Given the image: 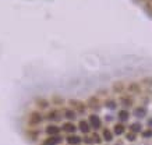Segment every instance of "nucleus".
Listing matches in <instances>:
<instances>
[{"instance_id": "nucleus-14", "label": "nucleus", "mask_w": 152, "mask_h": 145, "mask_svg": "<svg viewBox=\"0 0 152 145\" xmlns=\"http://www.w3.org/2000/svg\"><path fill=\"white\" fill-rule=\"evenodd\" d=\"M124 131H126V127L123 126L121 123H119V124H114L113 134H116V135H121V134H124Z\"/></svg>"}, {"instance_id": "nucleus-24", "label": "nucleus", "mask_w": 152, "mask_h": 145, "mask_svg": "<svg viewBox=\"0 0 152 145\" xmlns=\"http://www.w3.org/2000/svg\"><path fill=\"white\" fill-rule=\"evenodd\" d=\"M83 141H84V142H85V144H88V145L94 144V139H92V137H84V138H83Z\"/></svg>"}, {"instance_id": "nucleus-18", "label": "nucleus", "mask_w": 152, "mask_h": 145, "mask_svg": "<svg viewBox=\"0 0 152 145\" xmlns=\"http://www.w3.org/2000/svg\"><path fill=\"white\" fill-rule=\"evenodd\" d=\"M35 102H36V105H38L39 107H42V109L49 107V101H46V99H43V98H38Z\"/></svg>"}, {"instance_id": "nucleus-7", "label": "nucleus", "mask_w": 152, "mask_h": 145, "mask_svg": "<svg viewBox=\"0 0 152 145\" xmlns=\"http://www.w3.org/2000/svg\"><path fill=\"white\" fill-rule=\"evenodd\" d=\"M63 117L64 119H67V120H74L77 119V112L74 110V109H64V112H63Z\"/></svg>"}, {"instance_id": "nucleus-19", "label": "nucleus", "mask_w": 152, "mask_h": 145, "mask_svg": "<svg viewBox=\"0 0 152 145\" xmlns=\"http://www.w3.org/2000/svg\"><path fill=\"white\" fill-rule=\"evenodd\" d=\"M105 106L108 107V109H116V106H117V102L114 101V99H106L105 101Z\"/></svg>"}, {"instance_id": "nucleus-17", "label": "nucleus", "mask_w": 152, "mask_h": 145, "mask_svg": "<svg viewBox=\"0 0 152 145\" xmlns=\"http://www.w3.org/2000/svg\"><path fill=\"white\" fill-rule=\"evenodd\" d=\"M130 131L135 132V134H137V132H141L142 131V126H141V123H138V121H137V123H133V124L130 126Z\"/></svg>"}, {"instance_id": "nucleus-4", "label": "nucleus", "mask_w": 152, "mask_h": 145, "mask_svg": "<svg viewBox=\"0 0 152 145\" xmlns=\"http://www.w3.org/2000/svg\"><path fill=\"white\" fill-rule=\"evenodd\" d=\"M62 141H63V138H62L59 134H57V135H49V137L42 142V145H59Z\"/></svg>"}, {"instance_id": "nucleus-23", "label": "nucleus", "mask_w": 152, "mask_h": 145, "mask_svg": "<svg viewBox=\"0 0 152 145\" xmlns=\"http://www.w3.org/2000/svg\"><path fill=\"white\" fill-rule=\"evenodd\" d=\"M92 139H94V144H101L102 142V137L99 134H96V132L92 134Z\"/></svg>"}, {"instance_id": "nucleus-25", "label": "nucleus", "mask_w": 152, "mask_h": 145, "mask_svg": "<svg viewBox=\"0 0 152 145\" xmlns=\"http://www.w3.org/2000/svg\"><path fill=\"white\" fill-rule=\"evenodd\" d=\"M53 102H55V103H63V99H60V98H56V96H55V98H53Z\"/></svg>"}, {"instance_id": "nucleus-22", "label": "nucleus", "mask_w": 152, "mask_h": 145, "mask_svg": "<svg viewBox=\"0 0 152 145\" xmlns=\"http://www.w3.org/2000/svg\"><path fill=\"white\" fill-rule=\"evenodd\" d=\"M135 138H137V135H135V132L130 131L126 134V139H128L130 142H133V141H135Z\"/></svg>"}, {"instance_id": "nucleus-13", "label": "nucleus", "mask_w": 152, "mask_h": 145, "mask_svg": "<svg viewBox=\"0 0 152 145\" xmlns=\"http://www.w3.org/2000/svg\"><path fill=\"white\" fill-rule=\"evenodd\" d=\"M46 119L48 120H60L62 119V116H60V112H59L57 109H55V110H50V112L48 113Z\"/></svg>"}, {"instance_id": "nucleus-2", "label": "nucleus", "mask_w": 152, "mask_h": 145, "mask_svg": "<svg viewBox=\"0 0 152 145\" xmlns=\"http://www.w3.org/2000/svg\"><path fill=\"white\" fill-rule=\"evenodd\" d=\"M69 103L73 107H74V109H76L78 113H81V114H84V113H85V110H87V105H84L81 101H77V99H70Z\"/></svg>"}, {"instance_id": "nucleus-20", "label": "nucleus", "mask_w": 152, "mask_h": 145, "mask_svg": "<svg viewBox=\"0 0 152 145\" xmlns=\"http://www.w3.org/2000/svg\"><path fill=\"white\" fill-rule=\"evenodd\" d=\"M141 137L144 139H148V138H152V127L151 128H146L144 131H141Z\"/></svg>"}, {"instance_id": "nucleus-21", "label": "nucleus", "mask_w": 152, "mask_h": 145, "mask_svg": "<svg viewBox=\"0 0 152 145\" xmlns=\"http://www.w3.org/2000/svg\"><path fill=\"white\" fill-rule=\"evenodd\" d=\"M123 89H124V87L121 85L120 82H116V84L113 85V91H114V92H117V94H121V92H123Z\"/></svg>"}, {"instance_id": "nucleus-10", "label": "nucleus", "mask_w": 152, "mask_h": 145, "mask_svg": "<svg viewBox=\"0 0 152 145\" xmlns=\"http://www.w3.org/2000/svg\"><path fill=\"white\" fill-rule=\"evenodd\" d=\"M102 138L105 139L106 142H112V141H113V131L109 130V128H103V131H102Z\"/></svg>"}, {"instance_id": "nucleus-6", "label": "nucleus", "mask_w": 152, "mask_h": 145, "mask_svg": "<svg viewBox=\"0 0 152 145\" xmlns=\"http://www.w3.org/2000/svg\"><path fill=\"white\" fill-rule=\"evenodd\" d=\"M45 131H46L48 135H57V134H60L62 128L59 126H56V124H50V126H48L45 128Z\"/></svg>"}, {"instance_id": "nucleus-16", "label": "nucleus", "mask_w": 152, "mask_h": 145, "mask_svg": "<svg viewBox=\"0 0 152 145\" xmlns=\"http://www.w3.org/2000/svg\"><path fill=\"white\" fill-rule=\"evenodd\" d=\"M119 119H120V121H127L130 119V112L127 109H121L119 112Z\"/></svg>"}, {"instance_id": "nucleus-26", "label": "nucleus", "mask_w": 152, "mask_h": 145, "mask_svg": "<svg viewBox=\"0 0 152 145\" xmlns=\"http://www.w3.org/2000/svg\"><path fill=\"white\" fill-rule=\"evenodd\" d=\"M148 124H149V127H152V119H149V121H148Z\"/></svg>"}, {"instance_id": "nucleus-15", "label": "nucleus", "mask_w": 152, "mask_h": 145, "mask_svg": "<svg viewBox=\"0 0 152 145\" xmlns=\"http://www.w3.org/2000/svg\"><path fill=\"white\" fill-rule=\"evenodd\" d=\"M120 103L124 106V109L126 107H130V106H133V99L131 98H127V96H120Z\"/></svg>"}, {"instance_id": "nucleus-5", "label": "nucleus", "mask_w": 152, "mask_h": 145, "mask_svg": "<svg viewBox=\"0 0 152 145\" xmlns=\"http://www.w3.org/2000/svg\"><path fill=\"white\" fill-rule=\"evenodd\" d=\"M66 142L70 145H80L83 142V138L78 137V135H74V134H70V135H67V138H66Z\"/></svg>"}, {"instance_id": "nucleus-8", "label": "nucleus", "mask_w": 152, "mask_h": 145, "mask_svg": "<svg viewBox=\"0 0 152 145\" xmlns=\"http://www.w3.org/2000/svg\"><path fill=\"white\" fill-rule=\"evenodd\" d=\"M78 130L83 132V134H88L89 130H91V126H89L88 121H85V120H81V121L78 123Z\"/></svg>"}, {"instance_id": "nucleus-3", "label": "nucleus", "mask_w": 152, "mask_h": 145, "mask_svg": "<svg viewBox=\"0 0 152 145\" xmlns=\"http://www.w3.org/2000/svg\"><path fill=\"white\" fill-rule=\"evenodd\" d=\"M42 120H43V117H42V114L39 113V112H32L29 114L28 123H29V126H38V124L42 123Z\"/></svg>"}, {"instance_id": "nucleus-11", "label": "nucleus", "mask_w": 152, "mask_h": 145, "mask_svg": "<svg viewBox=\"0 0 152 145\" xmlns=\"http://www.w3.org/2000/svg\"><path fill=\"white\" fill-rule=\"evenodd\" d=\"M87 106H89L91 109H98V107L101 106V103H99V99L95 98V96H91L88 99V103H87Z\"/></svg>"}, {"instance_id": "nucleus-9", "label": "nucleus", "mask_w": 152, "mask_h": 145, "mask_svg": "<svg viewBox=\"0 0 152 145\" xmlns=\"http://www.w3.org/2000/svg\"><path fill=\"white\" fill-rule=\"evenodd\" d=\"M62 130L66 132H69V134H74L77 130V127L71 123V121H67V123H64L63 126H62Z\"/></svg>"}, {"instance_id": "nucleus-12", "label": "nucleus", "mask_w": 152, "mask_h": 145, "mask_svg": "<svg viewBox=\"0 0 152 145\" xmlns=\"http://www.w3.org/2000/svg\"><path fill=\"white\" fill-rule=\"evenodd\" d=\"M133 114L135 116V117H145L146 116V107L144 106H139V107H135L134 109Z\"/></svg>"}, {"instance_id": "nucleus-1", "label": "nucleus", "mask_w": 152, "mask_h": 145, "mask_svg": "<svg viewBox=\"0 0 152 145\" xmlns=\"http://www.w3.org/2000/svg\"><path fill=\"white\" fill-rule=\"evenodd\" d=\"M88 123H89V126H91V128H94V130H98V128L102 127V120L98 114H89Z\"/></svg>"}]
</instances>
